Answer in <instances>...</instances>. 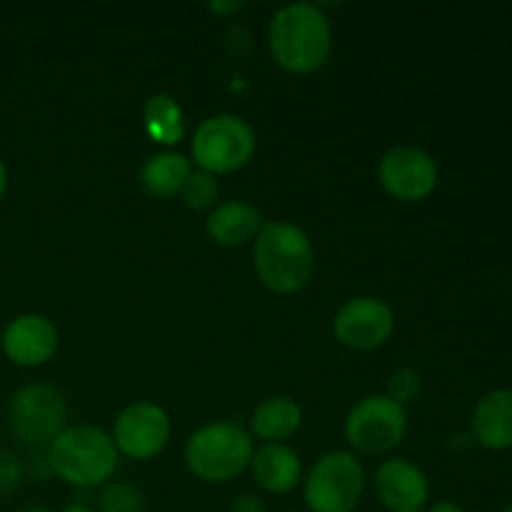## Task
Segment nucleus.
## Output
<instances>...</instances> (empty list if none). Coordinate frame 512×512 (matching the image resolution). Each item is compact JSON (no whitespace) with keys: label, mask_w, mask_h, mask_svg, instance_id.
<instances>
[{"label":"nucleus","mask_w":512,"mask_h":512,"mask_svg":"<svg viewBox=\"0 0 512 512\" xmlns=\"http://www.w3.org/2000/svg\"><path fill=\"white\" fill-rule=\"evenodd\" d=\"M270 55L290 73H315L333 50V28L315 3H290L275 10L268 25Z\"/></svg>","instance_id":"obj_1"},{"label":"nucleus","mask_w":512,"mask_h":512,"mask_svg":"<svg viewBox=\"0 0 512 512\" xmlns=\"http://www.w3.org/2000/svg\"><path fill=\"white\" fill-rule=\"evenodd\" d=\"M255 273L265 288L290 295L303 290L315 273V248L303 228L285 220H268L255 235Z\"/></svg>","instance_id":"obj_2"},{"label":"nucleus","mask_w":512,"mask_h":512,"mask_svg":"<svg viewBox=\"0 0 512 512\" xmlns=\"http://www.w3.org/2000/svg\"><path fill=\"white\" fill-rule=\"evenodd\" d=\"M120 453L113 435L95 425H68L48 445V468L75 488L105 485L118 470Z\"/></svg>","instance_id":"obj_3"},{"label":"nucleus","mask_w":512,"mask_h":512,"mask_svg":"<svg viewBox=\"0 0 512 512\" xmlns=\"http://www.w3.org/2000/svg\"><path fill=\"white\" fill-rule=\"evenodd\" d=\"M255 453L253 435L235 420H215L195 430L185 445V463L205 483H225L243 473Z\"/></svg>","instance_id":"obj_4"},{"label":"nucleus","mask_w":512,"mask_h":512,"mask_svg":"<svg viewBox=\"0 0 512 512\" xmlns=\"http://www.w3.org/2000/svg\"><path fill=\"white\" fill-rule=\"evenodd\" d=\"M255 130L248 120L233 113L205 118L193 133V158L200 170L220 175L240 170L255 155Z\"/></svg>","instance_id":"obj_5"},{"label":"nucleus","mask_w":512,"mask_h":512,"mask_svg":"<svg viewBox=\"0 0 512 512\" xmlns=\"http://www.w3.org/2000/svg\"><path fill=\"white\" fill-rule=\"evenodd\" d=\"M365 490V470L353 453L333 450L315 460L305 478L310 512H353Z\"/></svg>","instance_id":"obj_6"},{"label":"nucleus","mask_w":512,"mask_h":512,"mask_svg":"<svg viewBox=\"0 0 512 512\" xmlns=\"http://www.w3.org/2000/svg\"><path fill=\"white\" fill-rule=\"evenodd\" d=\"M10 430L28 448H48L68 428V405L53 385L33 383L10 398Z\"/></svg>","instance_id":"obj_7"},{"label":"nucleus","mask_w":512,"mask_h":512,"mask_svg":"<svg viewBox=\"0 0 512 512\" xmlns=\"http://www.w3.org/2000/svg\"><path fill=\"white\" fill-rule=\"evenodd\" d=\"M408 433V413L388 395H368L350 408L345 438L358 453L383 455L398 448Z\"/></svg>","instance_id":"obj_8"},{"label":"nucleus","mask_w":512,"mask_h":512,"mask_svg":"<svg viewBox=\"0 0 512 512\" xmlns=\"http://www.w3.org/2000/svg\"><path fill=\"white\" fill-rule=\"evenodd\" d=\"M378 178L395 200L415 203L428 198L438 185V163L418 145H395L380 158Z\"/></svg>","instance_id":"obj_9"},{"label":"nucleus","mask_w":512,"mask_h":512,"mask_svg":"<svg viewBox=\"0 0 512 512\" xmlns=\"http://www.w3.org/2000/svg\"><path fill=\"white\" fill-rule=\"evenodd\" d=\"M395 330V315L385 300L373 295H358L340 305L333 320V333L345 348L375 350L390 340Z\"/></svg>","instance_id":"obj_10"},{"label":"nucleus","mask_w":512,"mask_h":512,"mask_svg":"<svg viewBox=\"0 0 512 512\" xmlns=\"http://www.w3.org/2000/svg\"><path fill=\"white\" fill-rule=\"evenodd\" d=\"M170 415L155 403H133L115 418L113 443L133 460H150L163 453L170 440Z\"/></svg>","instance_id":"obj_11"},{"label":"nucleus","mask_w":512,"mask_h":512,"mask_svg":"<svg viewBox=\"0 0 512 512\" xmlns=\"http://www.w3.org/2000/svg\"><path fill=\"white\" fill-rule=\"evenodd\" d=\"M375 495L390 512H420L430 498L428 475L405 458H390L375 470Z\"/></svg>","instance_id":"obj_12"},{"label":"nucleus","mask_w":512,"mask_h":512,"mask_svg":"<svg viewBox=\"0 0 512 512\" xmlns=\"http://www.w3.org/2000/svg\"><path fill=\"white\" fill-rule=\"evenodd\" d=\"M3 350L15 365L35 368L48 363L58 350V328L38 313H23L3 330Z\"/></svg>","instance_id":"obj_13"},{"label":"nucleus","mask_w":512,"mask_h":512,"mask_svg":"<svg viewBox=\"0 0 512 512\" xmlns=\"http://www.w3.org/2000/svg\"><path fill=\"white\" fill-rule=\"evenodd\" d=\"M473 440L488 450L512 448V390L498 388L478 400L470 418Z\"/></svg>","instance_id":"obj_14"},{"label":"nucleus","mask_w":512,"mask_h":512,"mask_svg":"<svg viewBox=\"0 0 512 512\" xmlns=\"http://www.w3.org/2000/svg\"><path fill=\"white\" fill-rule=\"evenodd\" d=\"M250 468L255 483L273 495H285L298 488L303 473L298 453L283 443H265L263 448L255 450Z\"/></svg>","instance_id":"obj_15"},{"label":"nucleus","mask_w":512,"mask_h":512,"mask_svg":"<svg viewBox=\"0 0 512 512\" xmlns=\"http://www.w3.org/2000/svg\"><path fill=\"white\" fill-rule=\"evenodd\" d=\"M260 228H263V215L245 200H225V203L215 205L205 220L210 240L225 245V248L248 243L260 233Z\"/></svg>","instance_id":"obj_16"},{"label":"nucleus","mask_w":512,"mask_h":512,"mask_svg":"<svg viewBox=\"0 0 512 512\" xmlns=\"http://www.w3.org/2000/svg\"><path fill=\"white\" fill-rule=\"evenodd\" d=\"M300 423H303L300 405L285 395H273L253 410L250 435L265 440V443H280V440H288L290 435L298 433Z\"/></svg>","instance_id":"obj_17"},{"label":"nucleus","mask_w":512,"mask_h":512,"mask_svg":"<svg viewBox=\"0 0 512 512\" xmlns=\"http://www.w3.org/2000/svg\"><path fill=\"white\" fill-rule=\"evenodd\" d=\"M190 173H193V168H190V160L183 153L165 150V153H155L145 160L143 170H140V180H143L145 190L150 195L170 198V195L180 193Z\"/></svg>","instance_id":"obj_18"},{"label":"nucleus","mask_w":512,"mask_h":512,"mask_svg":"<svg viewBox=\"0 0 512 512\" xmlns=\"http://www.w3.org/2000/svg\"><path fill=\"white\" fill-rule=\"evenodd\" d=\"M145 125L158 143H178L183 138V110L168 93L150 95L145 103Z\"/></svg>","instance_id":"obj_19"},{"label":"nucleus","mask_w":512,"mask_h":512,"mask_svg":"<svg viewBox=\"0 0 512 512\" xmlns=\"http://www.w3.org/2000/svg\"><path fill=\"white\" fill-rule=\"evenodd\" d=\"M98 512H145V495L125 480H108L98 495Z\"/></svg>","instance_id":"obj_20"},{"label":"nucleus","mask_w":512,"mask_h":512,"mask_svg":"<svg viewBox=\"0 0 512 512\" xmlns=\"http://www.w3.org/2000/svg\"><path fill=\"white\" fill-rule=\"evenodd\" d=\"M180 193H183V200L188 208H193V210L213 208L215 200H218V193H220L218 178H215L213 173H208V170L198 168L188 175V180L183 183Z\"/></svg>","instance_id":"obj_21"},{"label":"nucleus","mask_w":512,"mask_h":512,"mask_svg":"<svg viewBox=\"0 0 512 512\" xmlns=\"http://www.w3.org/2000/svg\"><path fill=\"white\" fill-rule=\"evenodd\" d=\"M420 390H423V378H420V373H415L413 368H400L390 375L388 393L385 395L405 408L408 403L418 400Z\"/></svg>","instance_id":"obj_22"},{"label":"nucleus","mask_w":512,"mask_h":512,"mask_svg":"<svg viewBox=\"0 0 512 512\" xmlns=\"http://www.w3.org/2000/svg\"><path fill=\"white\" fill-rule=\"evenodd\" d=\"M25 478V468L20 458L10 450H0V498H8L20 488Z\"/></svg>","instance_id":"obj_23"},{"label":"nucleus","mask_w":512,"mask_h":512,"mask_svg":"<svg viewBox=\"0 0 512 512\" xmlns=\"http://www.w3.org/2000/svg\"><path fill=\"white\" fill-rule=\"evenodd\" d=\"M230 512H265V503L253 493H243L233 500Z\"/></svg>","instance_id":"obj_24"},{"label":"nucleus","mask_w":512,"mask_h":512,"mask_svg":"<svg viewBox=\"0 0 512 512\" xmlns=\"http://www.w3.org/2000/svg\"><path fill=\"white\" fill-rule=\"evenodd\" d=\"M423 512H465V510L460 508V505L455 503V500H440V503L430 505V508L423 510Z\"/></svg>","instance_id":"obj_25"},{"label":"nucleus","mask_w":512,"mask_h":512,"mask_svg":"<svg viewBox=\"0 0 512 512\" xmlns=\"http://www.w3.org/2000/svg\"><path fill=\"white\" fill-rule=\"evenodd\" d=\"M240 8H243V3H210V10H215V13H228V10Z\"/></svg>","instance_id":"obj_26"},{"label":"nucleus","mask_w":512,"mask_h":512,"mask_svg":"<svg viewBox=\"0 0 512 512\" xmlns=\"http://www.w3.org/2000/svg\"><path fill=\"white\" fill-rule=\"evenodd\" d=\"M60 512H98V510H95L93 505H88V503H70V505H65V508Z\"/></svg>","instance_id":"obj_27"},{"label":"nucleus","mask_w":512,"mask_h":512,"mask_svg":"<svg viewBox=\"0 0 512 512\" xmlns=\"http://www.w3.org/2000/svg\"><path fill=\"white\" fill-rule=\"evenodd\" d=\"M5 188H8V168H5V163L0 160V198L5 195Z\"/></svg>","instance_id":"obj_28"},{"label":"nucleus","mask_w":512,"mask_h":512,"mask_svg":"<svg viewBox=\"0 0 512 512\" xmlns=\"http://www.w3.org/2000/svg\"><path fill=\"white\" fill-rule=\"evenodd\" d=\"M18 512H50L48 508H43V505H28V508L18 510Z\"/></svg>","instance_id":"obj_29"},{"label":"nucleus","mask_w":512,"mask_h":512,"mask_svg":"<svg viewBox=\"0 0 512 512\" xmlns=\"http://www.w3.org/2000/svg\"><path fill=\"white\" fill-rule=\"evenodd\" d=\"M503 512H512V505H508V508H505Z\"/></svg>","instance_id":"obj_30"},{"label":"nucleus","mask_w":512,"mask_h":512,"mask_svg":"<svg viewBox=\"0 0 512 512\" xmlns=\"http://www.w3.org/2000/svg\"><path fill=\"white\" fill-rule=\"evenodd\" d=\"M288 512H298V510H288Z\"/></svg>","instance_id":"obj_31"},{"label":"nucleus","mask_w":512,"mask_h":512,"mask_svg":"<svg viewBox=\"0 0 512 512\" xmlns=\"http://www.w3.org/2000/svg\"><path fill=\"white\" fill-rule=\"evenodd\" d=\"M420 512H423V510H420Z\"/></svg>","instance_id":"obj_32"}]
</instances>
